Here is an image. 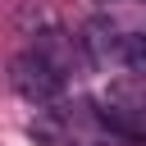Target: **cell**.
<instances>
[{"mask_svg":"<svg viewBox=\"0 0 146 146\" xmlns=\"http://www.w3.org/2000/svg\"><path fill=\"white\" fill-rule=\"evenodd\" d=\"M9 82H14V91L18 96H27L32 105H46V100H55L59 96V87H64V73L46 59V55H18L14 64H9Z\"/></svg>","mask_w":146,"mask_h":146,"instance_id":"obj_1","label":"cell"},{"mask_svg":"<svg viewBox=\"0 0 146 146\" xmlns=\"http://www.w3.org/2000/svg\"><path fill=\"white\" fill-rule=\"evenodd\" d=\"M96 119L110 128V132H119V137H128V141H146V110L141 105H123V100H105L100 110H96Z\"/></svg>","mask_w":146,"mask_h":146,"instance_id":"obj_2","label":"cell"},{"mask_svg":"<svg viewBox=\"0 0 146 146\" xmlns=\"http://www.w3.org/2000/svg\"><path fill=\"white\" fill-rule=\"evenodd\" d=\"M82 46H87V55L91 59H119V50H123V32L114 27V23H105V18H96V23H87V36H82Z\"/></svg>","mask_w":146,"mask_h":146,"instance_id":"obj_3","label":"cell"},{"mask_svg":"<svg viewBox=\"0 0 146 146\" xmlns=\"http://www.w3.org/2000/svg\"><path fill=\"white\" fill-rule=\"evenodd\" d=\"M119 64L146 73V32H123V50H119Z\"/></svg>","mask_w":146,"mask_h":146,"instance_id":"obj_4","label":"cell"}]
</instances>
